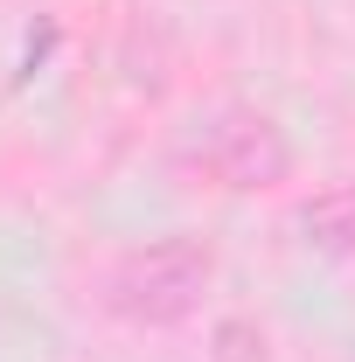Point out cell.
Masks as SVG:
<instances>
[{
	"label": "cell",
	"mask_w": 355,
	"mask_h": 362,
	"mask_svg": "<svg viewBox=\"0 0 355 362\" xmlns=\"http://www.w3.org/2000/svg\"><path fill=\"white\" fill-rule=\"evenodd\" d=\"M300 230H307V244L320 251H355V181H334V188H320L307 209H300Z\"/></svg>",
	"instance_id": "obj_3"
},
{
	"label": "cell",
	"mask_w": 355,
	"mask_h": 362,
	"mask_svg": "<svg viewBox=\"0 0 355 362\" xmlns=\"http://www.w3.org/2000/svg\"><path fill=\"white\" fill-rule=\"evenodd\" d=\"M202 168H209L223 188H265V181H279L293 168V153H286V139H279L272 119H251V112H244V119H230V126L209 133Z\"/></svg>",
	"instance_id": "obj_2"
},
{
	"label": "cell",
	"mask_w": 355,
	"mask_h": 362,
	"mask_svg": "<svg viewBox=\"0 0 355 362\" xmlns=\"http://www.w3.org/2000/svg\"><path fill=\"white\" fill-rule=\"evenodd\" d=\"M209 272H216L209 244H195V237H161V244L126 251V258L112 265L105 300H112V314L139 320V327H175V320L195 314Z\"/></svg>",
	"instance_id": "obj_1"
}]
</instances>
